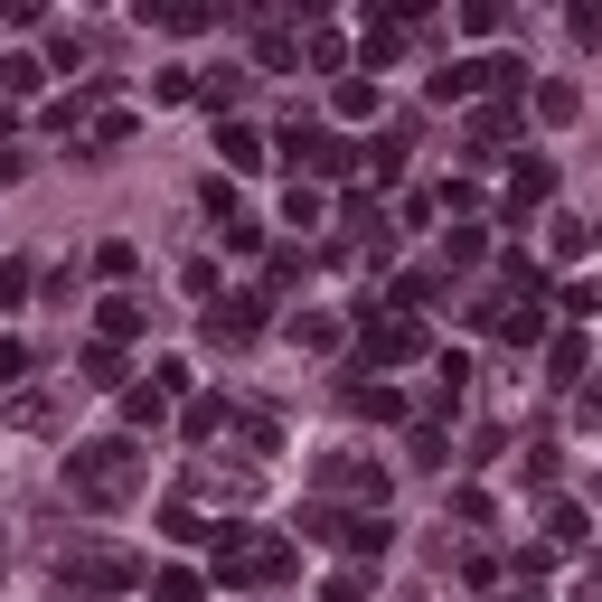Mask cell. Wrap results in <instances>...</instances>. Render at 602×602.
Listing matches in <instances>:
<instances>
[{
	"label": "cell",
	"mask_w": 602,
	"mask_h": 602,
	"mask_svg": "<svg viewBox=\"0 0 602 602\" xmlns=\"http://www.w3.org/2000/svg\"><path fill=\"white\" fill-rule=\"evenodd\" d=\"M132 481H141L132 442H85V452L67 462V489H76V499H123Z\"/></svg>",
	"instance_id": "1"
},
{
	"label": "cell",
	"mask_w": 602,
	"mask_h": 602,
	"mask_svg": "<svg viewBox=\"0 0 602 602\" xmlns=\"http://www.w3.org/2000/svg\"><path fill=\"white\" fill-rule=\"evenodd\" d=\"M292 151H301L311 170H329V180L348 170V141H339V132H292Z\"/></svg>",
	"instance_id": "2"
},
{
	"label": "cell",
	"mask_w": 602,
	"mask_h": 602,
	"mask_svg": "<svg viewBox=\"0 0 602 602\" xmlns=\"http://www.w3.org/2000/svg\"><path fill=\"white\" fill-rule=\"evenodd\" d=\"M217 151H227V161H235V170H255V161H264V141H255V132H245V123H235V132H227V141H217Z\"/></svg>",
	"instance_id": "3"
},
{
	"label": "cell",
	"mask_w": 602,
	"mask_h": 602,
	"mask_svg": "<svg viewBox=\"0 0 602 602\" xmlns=\"http://www.w3.org/2000/svg\"><path fill=\"white\" fill-rule=\"evenodd\" d=\"M20 368H28V348H20V339H0V386H10Z\"/></svg>",
	"instance_id": "4"
},
{
	"label": "cell",
	"mask_w": 602,
	"mask_h": 602,
	"mask_svg": "<svg viewBox=\"0 0 602 602\" xmlns=\"http://www.w3.org/2000/svg\"><path fill=\"white\" fill-rule=\"evenodd\" d=\"M20 282H28V274H20V264H0V301H20Z\"/></svg>",
	"instance_id": "5"
},
{
	"label": "cell",
	"mask_w": 602,
	"mask_h": 602,
	"mask_svg": "<svg viewBox=\"0 0 602 602\" xmlns=\"http://www.w3.org/2000/svg\"><path fill=\"white\" fill-rule=\"evenodd\" d=\"M509 602H536V593H509Z\"/></svg>",
	"instance_id": "6"
}]
</instances>
